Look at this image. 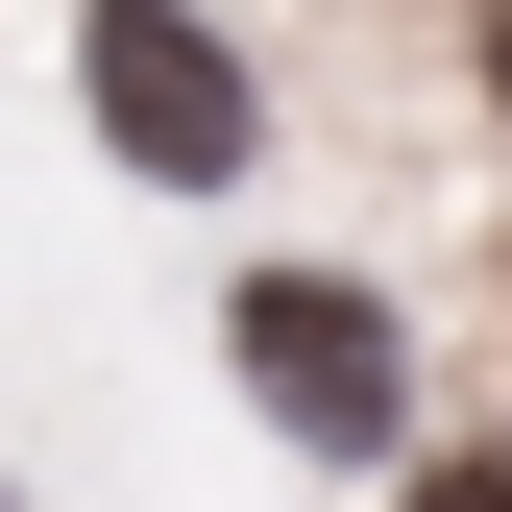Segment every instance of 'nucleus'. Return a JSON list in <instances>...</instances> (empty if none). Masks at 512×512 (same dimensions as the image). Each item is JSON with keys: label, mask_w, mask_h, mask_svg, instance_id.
Wrapping results in <instances>:
<instances>
[{"label": "nucleus", "mask_w": 512, "mask_h": 512, "mask_svg": "<svg viewBox=\"0 0 512 512\" xmlns=\"http://www.w3.org/2000/svg\"><path fill=\"white\" fill-rule=\"evenodd\" d=\"M74 98H98V147L147 171V196H220V171L269 147V98H244V49L196 0H74Z\"/></svg>", "instance_id": "nucleus-1"}, {"label": "nucleus", "mask_w": 512, "mask_h": 512, "mask_svg": "<svg viewBox=\"0 0 512 512\" xmlns=\"http://www.w3.org/2000/svg\"><path fill=\"white\" fill-rule=\"evenodd\" d=\"M488 98H512V0H488Z\"/></svg>", "instance_id": "nucleus-4"}, {"label": "nucleus", "mask_w": 512, "mask_h": 512, "mask_svg": "<svg viewBox=\"0 0 512 512\" xmlns=\"http://www.w3.org/2000/svg\"><path fill=\"white\" fill-rule=\"evenodd\" d=\"M415 512H512V439H464V464H415Z\"/></svg>", "instance_id": "nucleus-3"}, {"label": "nucleus", "mask_w": 512, "mask_h": 512, "mask_svg": "<svg viewBox=\"0 0 512 512\" xmlns=\"http://www.w3.org/2000/svg\"><path fill=\"white\" fill-rule=\"evenodd\" d=\"M244 391H269V439L366 464V439H415V342H391V293H342V269H269V293H244Z\"/></svg>", "instance_id": "nucleus-2"}]
</instances>
